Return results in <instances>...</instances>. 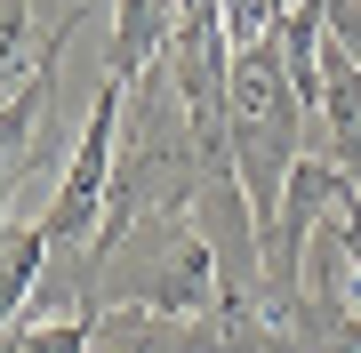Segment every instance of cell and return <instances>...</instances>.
<instances>
[{
  "mask_svg": "<svg viewBox=\"0 0 361 353\" xmlns=\"http://www.w3.org/2000/svg\"><path fill=\"white\" fill-rule=\"evenodd\" d=\"M289 8H297V0H217V16H225V40H233V49H257V40H273Z\"/></svg>",
  "mask_w": 361,
  "mask_h": 353,
  "instance_id": "obj_6",
  "label": "cell"
},
{
  "mask_svg": "<svg viewBox=\"0 0 361 353\" xmlns=\"http://www.w3.org/2000/svg\"><path fill=\"white\" fill-rule=\"evenodd\" d=\"M80 40V32H73ZM73 40H56V56L40 65L16 97H0V201L16 193V177H32L40 161H49V144H40V120H49V97H56V65H65Z\"/></svg>",
  "mask_w": 361,
  "mask_h": 353,
  "instance_id": "obj_4",
  "label": "cell"
},
{
  "mask_svg": "<svg viewBox=\"0 0 361 353\" xmlns=\"http://www.w3.org/2000/svg\"><path fill=\"white\" fill-rule=\"evenodd\" d=\"M16 337H25V353H89L97 321H16Z\"/></svg>",
  "mask_w": 361,
  "mask_h": 353,
  "instance_id": "obj_7",
  "label": "cell"
},
{
  "mask_svg": "<svg viewBox=\"0 0 361 353\" xmlns=\"http://www.w3.org/2000/svg\"><path fill=\"white\" fill-rule=\"evenodd\" d=\"M313 113L297 105L289 73H281V49L257 40V49H233V80H225V144H233V169H241V193L257 209V233L281 209L297 161L313 153Z\"/></svg>",
  "mask_w": 361,
  "mask_h": 353,
  "instance_id": "obj_1",
  "label": "cell"
},
{
  "mask_svg": "<svg viewBox=\"0 0 361 353\" xmlns=\"http://www.w3.org/2000/svg\"><path fill=\"white\" fill-rule=\"evenodd\" d=\"M97 8H56V25L32 8V0H0V97H16L25 80L56 56V40H73Z\"/></svg>",
  "mask_w": 361,
  "mask_h": 353,
  "instance_id": "obj_5",
  "label": "cell"
},
{
  "mask_svg": "<svg viewBox=\"0 0 361 353\" xmlns=\"http://www.w3.org/2000/svg\"><path fill=\"white\" fill-rule=\"evenodd\" d=\"M225 353H233V345H225Z\"/></svg>",
  "mask_w": 361,
  "mask_h": 353,
  "instance_id": "obj_8",
  "label": "cell"
},
{
  "mask_svg": "<svg viewBox=\"0 0 361 353\" xmlns=\"http://www.w3.org/2000/svg\"><path fill=\"white\" fill-rule=\"evenodd\" d=\"M97 305H137V314H177V321H209L225 314V273L217 249L201 241L193 209H161L121 233V249L97 257Z\"/></svg>",
  "mask_w": 361,
  "mask_h": 353,
  "instance_id": "obj_2",
  "label": "cell"
},
{
  "mask_svg": "<svg viewBox=\"0 0 361 353\" xmlns=\"http://www.w3.org/2000/svg\"><path fill=\"white\" fill-rule=\"evenodd\" d=\"M233 345V314L209 321H177V314H137V305H104L89 353H225Z\"/></svg>",
  "mask_w": 361,
  "mask_h": 353,
  "instance_id": "obj_3",
  "label": "cell"
}]
</instances>
